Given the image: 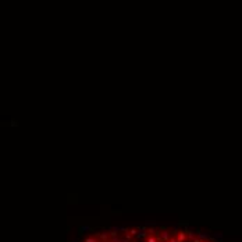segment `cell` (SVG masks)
Wrapping results in <instances>:
<instances>
[{"label":"cell","mask_w":242,"mask_h":242,"mask_svg":"<svg viewBox=\"0 0 242 242\" xmlns=\"http://www.w3.org/2000/svg\"><path fill=\"white\" fill-rule=\"evenodd\" d=\"M174 236L177 239H178V242H186L189 239V236H188V233H186V231H175L174 233Z\"/></svg>","instance_id":"1"},{"label":"cell","mask_w":242,"mask_h":242,"mask_svg":"<svg viewBox=\"0 0 242 242\" xmlns=\"http://www.w3.org/2000/svg\"><path fill=\"white\" fill-rule=\"evenodd\" d=\"M83 242H102V241L99 238V235H91V236H86Z\"/></svg>","instance_id":"2"},{"label":"cell","mask_w":242,"mask_h":242,"mask_svg":"<svg viewBox=\"0 0 242 242\" xmlns=\"http://www.w3.org/2000/svg\"><path fill=\"white\" fill-rule=\"evenodd\" d=\"M145 242H159V239H157V235H147L146 236V239H145Z\"/></svg>","instance_id":"3"},{"label":"cell","mask_w":242,"mask_h":242,"mask_svg":"<svg viewBox=\"0 0 242 242\" xmlns=\"http://www.w3.org/2000/svg\"><path fill=\"white\" fill-rule=\"evenodd\" d=\"M99 238H100V241H102V242H107V241H110V238H108V235H107V234H102V235H99Z\"/></svg>","instance_id":"4"},{"label":"cell","mask_w":242,"mask_h":242,"mask_svg":"<svg viewBox=\"0 0 242 242\" xmlns=\"http://www.w3.org/2000/svg\"><path fill=\"white\" fill-rule=\"evenodd\" d=\"M128 233H130L132 236H134V235H136V234H138V230H136V228H131V230H128Z\"/></svg>","instance_id":"5"},{"label":"cell","mask_w":242,"mask_h":242,"mask_svg":"<svg viewBox=\"0 0 242 242\" xmlns=\"http://www.w3.org/2000/svg\"><path fill=\"white\" fill-rule=\"evenodd\" d=\"M203 242H209V241H203Z\"/></svg>","instance_id":"6"}]
</instances>
